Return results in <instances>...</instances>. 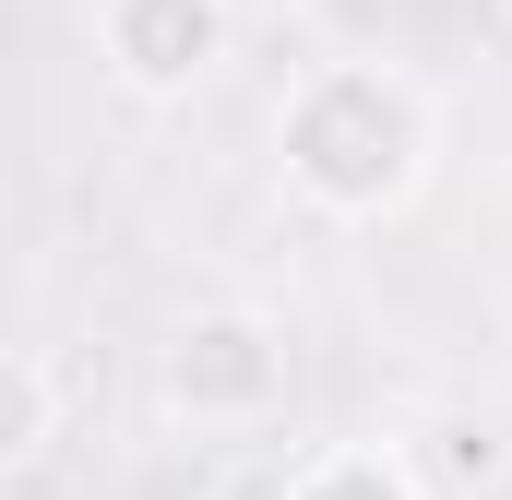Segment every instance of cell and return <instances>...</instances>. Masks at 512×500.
Returning a JSON list of instances; mask_svg holds the SVG:
<instances>
[{
	"label": "cell",
	"instance_id": "cell-6",
	"mask_svg": "<svg viewBox=\"0 0 512 500\" xmlns=\"http://www.w3.org/2000/svg\"><path fill=\"white\" fill-rule=\"evenodd\" d=\"M48 441H60V381L36 370L24 346H0V489L24 465H48Z\"/></svg>",
	"mask_w": 512,
	"mask_h": 500
},
{
	"label": "cell",
	"instance_id": "cell-4",
	"mask_svg": "<svg viewBox=\"0 0 512 500\" xmlns=\"http://www.w3.org/2000/svg\"><path fill=\"white\" fill-rule=\"evenodd\" d=\"M405 465H417V489H429V500H477L489 477H501V429H489L477 405H441V417L405 441Z\"/></svg>",
	"mask_w": 512,
	"mask_h": 500
},
{
	"label": "cell",
	"instance_id": "cell-8",
	"mask_svg": "<svg viewBox=\"0 0 512 500\" xmlns=\"http://www.w3.org/2000/svg\"><path fill=\"white\" fill-rule=\"evenodd\" d=\"M0 500H12V489H0Z\"/></svg>",
	"mask_w": 512,
	"mask_h": 500
},
{
	"label": "cell",
	"instance_id": "cell-2",
	"mask_svg": "<svg viewBox=\"0 0 512 500\" xmlns=\"http://www.w3.org/2000/svg\"><path fill=\"white\" fill-rule=\"evenodd\" d=\"M155 417L167 429H274L286 417V322L251 298H203L155 346Z\"/></svg>",
	"mask_w": 512,
	"mask_h": 500
},
{
	"label": "cell",
	"instance_id": "cell-7",
	"mask_svg": "<svg viewBox=\"0 0 512 500\" xmlns=\"http://www.w3.org/2000/svg\"><path fill=\"white\" fill-rule=\"evenodd\" d=\"M501 24H512V0H501Z\"/></svg>",
	"mask_w": 512,
	"mask_h": 500
},
{
	"label": "cell",
	"instance_id": "cell-5",
	"mask_svg": "<svg viewBox=\"0 0 512 500\" xmlns=\"http://www.w3.org/2000/svg\"><path fill=\"white\" fill-rule=\"evenodd\" d=\"M286 500H429V489H417L405 441H322V453L286 477Z\"/></svg>",
	"mask_w": 512,
	"mask_h": 500
},
{
	"label": "cell",
	"instance_id": "cell-3",
	"mask_svg": "<svg viewBox=\"0 0 512 500\" xmlns=\"http://www.w3.org/2000/svg\"><path fill=\"white\" fill-rule=\"evenodd\" d=\"M239 60V0H96V72L131 108H191Z\"/></svg>",
	"mask_w": 512,
	"mask_h": 500
},
{
	"label": "cell",
	"instance_id": "cell-1",
	"mask_svg": "<svg viewBox=\"0 0 512 500\" xmlns=\"http://www.w3.org/2000/svg\"><path fill=\"white\" fill-rule=\"evenodd\" d=\"M441 167V108L393 60H310L274 96V179L322 227H393Z\"/></svg>",
	"mask_w": 512,
	"mask_h": 500
}]
</instances>
